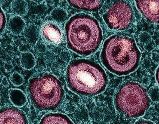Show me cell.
<instances>
[{"label": "cell", "instance_id": "obj_12", "mask_svg": "<svg viewBox=\"0 0 159 124\" xmlns=\"http://www.w3.org/2000/svg\"><path fill=\"white\" fill-rule=\"evenodd\" d=\"M10 99L16 106L21 107L26 103V97L24 93L18 89H12L9 93Z\"/></svg>", "mask_w": 159, "mask_h": 124}, {"label": "cell", "instance_id": "obj_13", "mask_svg": "<svg viewBox=\"0 0 159 124\" xmlns=\"http://www.w3.org/2000/svg\"><path fill=\"white\" fill-rule=\"evenodd\" d=\"M25 24L24 20L19 16L13 17L9 22V28L15 34H19L24 30Z\"/></svg>", "mask_w": 159, "mask_h": 124}, {"label": "cell", "instance_id": "obj_2", "mask_svg": "<svg viewBox=\"0 0 159 124\" xmlns=\"http://www.w3.org/2000/svg\"><path fill=\"white\" fill-rule=\"evenodd\" d=\"M65 30L68 49L81 56L94 54L103 39L98 21L85 13L72 16L66 23Z\"/></svg>", "mask_w": 159, "mask_h": 124}, {"label": "cell", "instance_id": "obj_4", "mask_svg": "<svg viewBox=\"0 0 159 124\" xmlns=\"http://www.w3.org/2000/svg\"><path fill=\"white\" fill-rule=\"evenodd\" d=\"M28 92L33 105L40 110H54L64 101L65 93L62 83L50 73L32 78L29 82Z\"/></svg>", "mask_w": 159, "mask_h": 124}, {"label": "cell", "instance_id": "obj_8", "mask_svg": "<svg viewBox=\"0 0 159 124\" xmlns=\"http://www.w3.org/2000/svg\"><path fill=\"white\" fill-rule=\"evenodd\" d=\"M135 2L138 10L147 20L159 23V1H136Z\"/></svg>", "mask_w": 159, "mask_h": 124}, {"label": "cell", "instance_id": "obj_5", "mask_svg": "<svg viewBox=\"0 0 159 124\" xmlns=\"http://www.w3.org/2000/svg\"><path fill=\"white\" fill-rule=\"evenodd\" d=\"M114 104L121 113L136 118L143 116L150 107V98L142 86L135 82H128L120 87Z\"/></svg>", "mask_w": 159, "mask_h": 124}, {"label": "cell", "instance_id": "obj_10", "mask_svg": "<svg viewBox=\"0 0 159 124\" xmlns=\"http://www.w3.org/2000/svg\"><path fill=\"white\" fill-rule=\"evenodd\" d=\"M39 124H74L70 117L61 113H51L42 117Z\"/></svg>", "mask_w": 159, "mask_h": 124}, {"label": "cell", "instance_id": "obj_15", "mask_svg": "<svg viewBox=\"0 0 159 124\" xmlns=\"http://www.w3.org/2000/svg\"><path fill=\"white\" fill-rule=\"evenodd\" d=\"M52 18L57 22H62L65 20L66 18V13L64 10L60 8L55 9L52 13Z\"/></svg>", "mask_w": 159, "mask_h": 124}, {"label": "cell", "instance_id": "obj_7", "mask_svg": "<svg viewBox=\"0 0 159 124\" xmlns=\"http://www.w3.org/2000/svg\"><path fill=\"white\" fill-rule=\"evenodd\" d=\"M0 124H28L24 112L13 107L0 109Z\"/></svg>", "mask_w": 159, "mask_h": 124}, {"label": "cell", "instance_id": "obj_14", "mask_svg": "<svg viewBox=\"0 0 159 124\" xmlns=\"http://www.w3.org/2000/svg\"><path fill=\"white\" fill-rule=\"evenodd\" d=\"M21 64L25 69L27 70L32 69L35 64V60L33 55L30 52L22 54L21 56Z\"/></svg>", "mask_w": 159, "mask_h": 124}, {"label": "cell", "instance_id": "obj_3", "mask_svg": "<svg viewBox=\"0 0 159 124\" xmlns=\"http://www.w3.org/2000/svg\"><path fill=\"white\" fill-rule=\"evenodd\" d=\"M66 80L72 91L84 96L102 93L108 84L103 68L98 63L87 59L72 61L66 69Z\"/></svg>", "mask_w": 159, "mask_h": 124}, {"label": "cell", "instance_id": "obj_1", "mask_svg": "<svg viewBox=\"0 0 159 124\" xmlns=\"http://www.w3.org/2000/svg\"><path fill=\"white\" fill-rule=\"evenodd\" d=\"M101 60L103 66L112 73L119 76H126L138 69L141 52L134 39L114 35L104 42Z\"/></svg>", "mask_w": 159, "mask_h": 124}, {"label": "cell", "instance_id": "obj_17", "mask_svg": "<svg viewBox=\"0 0 159 124\" xmlns=\"http://www.w3.org/2000/svg\"><path fill=\"white\" fill-rule=\"evenodd\" d=\"M10 80L11 82L16 86L20 85L24 82V78H22V76L20 74L17 73H15L14 74H13L10 78Z\"/></svg>", "mask_w": 159, "mask_h": 124}, {"label": "cell", "instance_id": "obj_9", "mask_svg": "<svg viewBox=\"0 0 159 124\" xmlns=\"http://www.w3.org/2000/svg\"><path fill=\"white\" fill-rule=\"evenodd\" d=\"M41 34L46 42L53 45L59 44L63 39L61 28L56 23L52 22L44 23L41 29Z\"/></svg>", "mask_w": 159, "mask_h": 124}, {"label": "cell", "instance_id": "obj_19", "mask_svg": "<svg viewBox=\"0 0 159 124\" xmlns=\"http://www.w3.org/2000/svg\"><path fill=\"white\" fill-rule=\"evenodd\" d=\"M135 124H155L153 123L152 122L148 121V120H143V119H141L137 121Z\"/></svg>", "mask_w": 159, "mask_h": 124}, {"label": "cell", "instance_id": "obj_20", "mask_svg": "<svg viewBox=\"0 0 159 124\" xmlns=\"http://www.w3.org/2000/svg\"><path fill=\"white\" fill-rule=\"evenodd\" d=\"M156 79L157 82V83H158L159 86V67H158V69H157L156 73Z\"/></svg>", "mask_w": 159, "mask_h": 124}, {"label": "cell", "instance_id": "obj_11", "mask_svg": "<svg viewBox=\"0 0 159 124\" xmlns=\"http://www.w3.org/2000/svg\"><path fill=\"white\" fill-rule=\"evenodd\" d=\"M70 4L77 9L86 11H96L101 7L103 1H68Z\"/></svg>", "mask_w": 159, "mask_h": 124}, {"label": "cell", "instance_id": "obj_6", "mask_svg": "<svg viewBox=\"0 0 159 124\" xmlns=\"http://www.w3.org/2000/svg\"><path fill=\"white\" fill-rule=\"evenodd\" d=\"M103 19L110 29L123 31L128 28L132 23L133 9L126 1H116L105 11Z\"/></svg>", "mask_w": 159, "mask_h": 124}, {"label": "cell", "instance_id": "obj_18", "mask_svg": "<svg viewBox=\"0 0 159 124\" xmlns=\"http://www.w3.org/2000/svg\"><path fill=\"white\" fill-rule=\"evenodd\" d=\"M6 22V17L4 14V12L0 6V36L2 34L3 31H4Z\"/></svg>", "mask_w": 159, "mask_h": 124}, {"label": "cell", "instance_id": "obj_16", "mask_svg": "<svg viewBox=\"0 0 159 124\" xmlns=\"http://www.w3.org/2000/svg\"><path fill=\"white\" fill-rule=\"evenodd\" d=\"M16 4L13 6V10L17 14L23 15L26 8L25 2L24 1H16Z\"/></svg>", "mask_w": 159, "mask_h": 124}]
</instances>
